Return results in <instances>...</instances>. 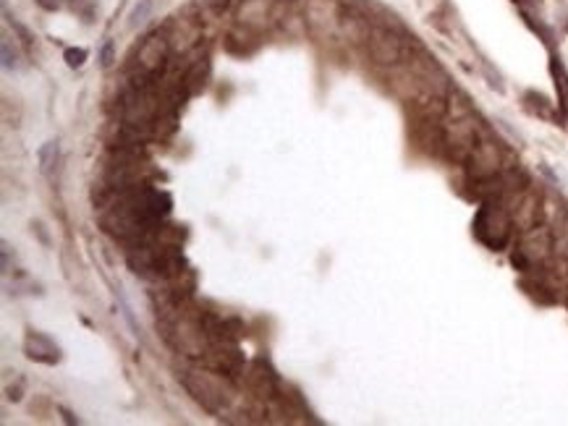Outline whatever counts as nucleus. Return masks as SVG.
<instances>
[{"mask_svg":"<svg viewBox=\"0 0 568 426\" xmlns=\"http://www.w3.org/2000/svg\"><path fill=\"white\" fill-rule=\"evenodd\" d=\"M87 50L84 48H65V53H63V60H65V65L68 68H81L84 65V60H87Z\"/></svg>","mask_w":568,"mask_h":426,"instance_id":"4468645a","label":"nucleus"},{"mask_svg":"<svg viewBox=\"0 0 568 426\" xmlns=\"http://www.w3.org/2000/svg\"><path fill=\"white\" fill-rule=\"evenodd\" d=\"M61 413H63V416H65V421H68V424H76V418H73L71 413H68V410H65V408H61Z\"/></svg>","mask_w":568,"mask_h":426,"instance_id":"4be33fe9","label":"nucleus"},{"mask_svg":"<svg viewBox=\"0 0 568 426\" xmlns=\"http://www.w3.org/2000/svg\"><path fill=\"white\" fill-rule=\"evenodd\" d=\"M511 212L503 209L495 199H487L474 218V235L490 251H503L511 241Z\"/></svg>","mask_w":568,"mask_h":426,"instance_id":"f03ea898","label":"nucleus"},{"mask_svg":"<svg viewBox=\"0 0 568 426\" xmlns=\"http://www.w3.org/2000/svg\"><path fill=\"white\" fill-rule=\"evenodd\" d=\"M113 42H105L102 45V50H100V63H102V68H110L113 65Z\"/></svg>","mask_w":568,"mask_h":426,"instance_id":"f3484780","label":"nucleus"},{"mask_svg":"<svg viewBox=\"0 0 568 426\" xmlns=\"http://www.w3.org/2000/svg\"><path fill=\"white\" fill-rule=\"evenodd\" d=\"M210 6H212V11H215V14H223V11L231 6V0H210Z\"/></svg>","mask_w":568,"mask_h":426,"instance_id":"412c9836","label":"nucleus"},{"mask_svg":"<svg viewBox=\"0 0 568 426\" xmlns=\"http://www.w3.org/2000/svg\"><path fill=\"white\" fill-rule=\"evenodd\" d=\"M466 162H469V165H466V168H469V178L474 183L490 181V178H495L503 173V154H500V147H498L495 142H490V139L479 142Z\"/></svg>","mask_w":568,"mask_h":426,"instance_id":"20e7f679","label":"nucleus"},{"mask_svg":"<svg viewBox=\"0 0 568 426\" xmlns=\"http://www.w3.org/2000/svg\"><path fill=\"white\" fill-rule=\"evenodd\" d=\"M71 9L76 11L79 16L87 18V21H92L95 9H98V0H71Z\"/></svg>","mask_w":568,"mask_h":426,"instance_id":"2eb2a0df","label":"nucleus"},{"mask_svg":"<svg viewBox=\"0 0 568 426\" xmlns=\"http://www.w3.org/2000/svg\"><path fill=\"white\" fill-rule=\"evenodd\" d=\"M550 71H552V79H555V87H558L560 105H563V110L568 113V73L563 71V65H560L558 60H552L550 63Z\"/></svg>","mask_w":568,"mask_h":426,"instance_id":"f8f14e48","label":"nucleus"},{"mask_svg":"<svg viewBox=\"0 0 568 426\" xmlns=\"http://www.w3.org/2000/svg\"><path fill=\"white\" fill-rule=\"evenodd\" d=\"M58 154H61L58 142H48V144L40 147V170L45 173V176H50L53 168L58 165Z\"/></svg>","mask_w":568,"mask_h":426,"instance_id":"9b49d317","label":"nucleus"},{"mask_svg":"<svg viewBox=\"0 0 568 426\" xmlns=\"http://www.w3.org/2000/svg\"><path fill=\"white\" fill-rule=\"evenodd\" d=\"M24 353L26 358H32L37 363H45V366H56L61 361V348L53 338H48L45 332L29 330L24 338Z\"/></svg>","mask_w":568,"mask_h":426,"instance_id":"0eeeda50","label":"nucleus"},{"mask_svg":"<svg viewBox=\"0 0 568 426\" xmlns=\"http://www.w3.org/2000/svg\"><path fill=\"white\" fill-rule=\"evenodd\" d=\"M204 358L210 363V369L220 371L231 379L243 374V353H238L236 343H210Z\"/></svg>","mask_w":568,"mask_h":426,"instance_id":"423d86ee","label":"nucleus"},{"mask_svg":"<svg viewBox=\"0 0 568 426\" xmlns=\"http://www.w3.org/2000/svg\"><path fill=\"white\" fill-rule=\"evenodd\" d=\"M34 3H37L40 9H45V11H58V9H61V3H63V0H34Z\"/></svg>","mask_w":568,"mask_h":426,"instance_id":"aec40b11","label":"nucleus"},{"mask_svg":"<svg viewBox=\"0 0 568 426\" xmlns=\"http://www.w3.org/2000/svg\"><path fill=\"white\" fill-rule=\"evenodd\" d=\"M246 385H249V390H252L257 398H268V400L270 398H275V393H278L275 371L270 369L262 358L249 366V371H246Z\"/></svg>","mask_w":568,"mask_h":426,"instance_id":"6e6552de","label":"nucleus"},{"mask_svg":"<svg viewBox=\"0 0 568 426\" xmlns=\"http://www.w3.org/2000/svg\"><path fill=\"white\" fill-rule=\"evenodd\" d=\"M527 100H529V110H535L537 115H545V118H552V107H550V102L545 100L542 95H535V92H529L527 95Z\"/></svg>","mask_w":568,"mask_h":426,"instance_id":"ddd939ff","label":"nucleus"},{"mask_svg":"<svg viewBox=\"0 0 568 426\" xmlns=\"http://www.w3.org/2000/svg\"><path fill=\"white\" fill-rule=\"evenodd\" d=\"M3 68H16V50H11V40H3Z\"/></svg>","mask_w":568,"mask_h":426,"instance_id":"dca6fc26","label":"nucleus"},{"mask_svg":"<svg viewBox=\"0 0 568 426\" xmlns=\"http://www.w3.org/2000/svg\"><path fill=\"white\" fill-rule=\"evenodd\" d=\"M367 50L377 65H398L404 60V40L388 26H374L367 37Z\"/></svg>","mask_w":568,"mask_h":426,"instance_id":"7ed1b4c3","label":"nucleus"},{"mask_svg":"<svg viewBox=\"0 0 568 426\" xmlns=\"http://www.w3.org/2000/svg\"><path fill=\"white\" fill-rule=\"evenodd\" d=\"M508 212H511L513 225H519L521 230H529V228L537 225L540 201H537V196H532V193H521V196H516V201H513V207L508 209Z\"/></svg>","mask_w":568,"mask_h":426,"instance_id":"1a4fd4ad","label":"nucleus"},{"mask_svg":"<svg viewBox=\"0 0 568 426\" xmlns=\"http://www.w3.org/2000/svg\"><path fill=\"white\" fill-rule=\"evenodd\" d=\"M147 11H149V3H147V0H142V6H137V11L131 14V26L142 24V21H144V16H147Z\"/></svg>","mask_w":568,"mask_h":426,"instance_id":"a211bd4d","label":"nucleus"},{"mask_svg":"<svg viewBox=\"0 0 568 426\" xmlns=\"http://www.w3.org/2000/svg\"><path fill=\"white\" fill-rule=\"evenodd\" d=\"M307 21H309V29L317 34V37H333L335 29L343 24V16L338 6H335V0H309L307 6Z\"/></svg>","mask_w":568,"mask_h":426,"instance_id":"39448f33","label":"nucleus"},{"mask_svg":"<svg viewBox=\"0 0 568 426\" xmlns=\"http://www.w3.org/2000/svg\"><path fill=\"white\" fill-rule=\"evenodd\" d=\"M555 251H558L560 257H568V228L563 230V235H560L558 241H555Z\"/></svg>","mask_w":568,"mask_h":426,"instance_id":"6ab92c4d","label":"nucleus"},{"mask_svg":"<svg viewBox=\"0 0 568 426\" xmlns=\"http://www.w3.org/2000/svg\"><path fill=\"white\" fill-rule=\"evenodd\" d=\"M524 254H527L532 262H540V259L547 257V251H550V235L545 228H529L527 233H524V241L519 246Z\"/></svg>","mask_w":568,"mask_h":426,"instance_id":"9d476101","label":"nucleus"},{"mask_svg":"<svg viewBox=\"0 0 568 426\" xmlns=\"http://www.w3.org/2000/svg\"><path fill=\"white\" fill-rule=\"evenodd\" d=\"M516 3H529V0H516Z\"/></svg>","mask_w":568,"mask_h":426,"instance_id":"5701e85b","label":"nucleus"},{"mask_svg":"<svg viewBox=\"0 0 568 426\" xmlns=\"http://www.w3.org/2000/svg\"><path fill=\"white\" fill-rule=\"evenodd\" d=\"M181 385L186 387V393L202 405L207 413H223L233 400V387L231 377L220 371H184Z\"/></svg>","mask_w":568,"mask_h":426,"instance_id":"f257e3e1","label":"nucleus"}]
</instances>
